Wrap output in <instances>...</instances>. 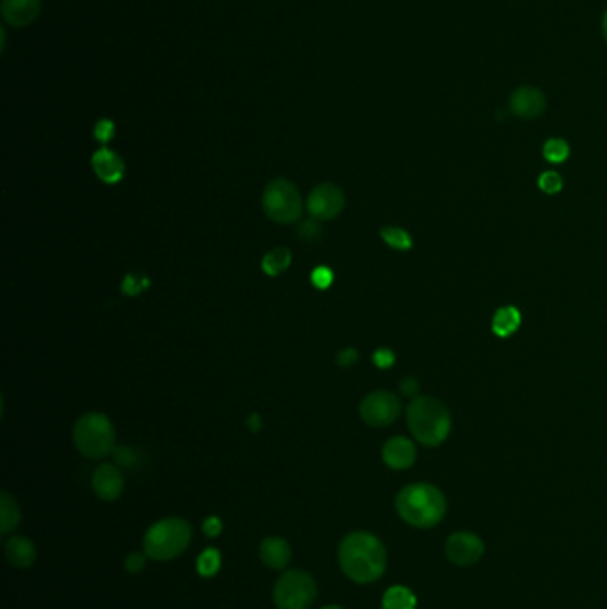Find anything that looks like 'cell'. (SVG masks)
Wrapping results in <instances>:
<instances>
[{"instance_id": "cell-6", "label": "cell", "mask_w": 607, "mask_h": 609, "mask_svg": "<svg viewBox=\"0 0 607 609\" xmlns=\"http://www.w3.org/2000/svg\"><path fill=\"white\" fill-rule=\"evenodd\" d=\"M262 207L266 214L276 223H294L301 218L303 202L296 186L285 179H276L268 184Z\"/></svg>"}, {"instance_id": "cell-34", "label": "cell", "mask_w": 607, "mask_h": 609, "mask_svg": "<svg viewBox=\"0 0 607 609\" xmlns=\"http://www.w3.org/2000/svg\"><path fill=\"white\" fill-rule=\"evenodd\" d=\"M356 360H358V353H356L353 348H347V349H344V351L339 353V364H340L342 367H349V365H353Z\"/></svg>"}, {"instance_id": "cell-37", "label": "cell", "mask_w": 607, "mask_h": 609, "mask_svg": "<svg viewBox=\"0 0 607 609\" xmlns=\"http://www.w3.org/2000/svg\"><path fill=\"white\" fill-rule=\"evenodd\" d=\"M602 33H603V38L607 42V10L603 13V19H602Z\"/></svg>"}, {"instance_id": "cell-23", "label": "cell", "mask_w": 607, "mask_h": 609, "mask_svg": "<svg viewBox=\"0 0 607 609\" xmlns=\"http://www.w3.org/2000/svg\"><path fill=\"white\" fill-rule=\"evenodd\" d=\"M220 568H221V554H220V550L214 549V547L205 549L200 554L198 561H196L198 573L204 575V577H212V575H216L220 572Z\"/></svg>"}, {"instance_id": "cell-38", "label": "cell", "mask_w": 607, "mask_h": 609, "mask_svg": "<svg viewBox=\"0 0 607 609\" xmlns=\"http://www.w3.org/2000/svg\"><path fill=\"white\" fill-rule=\"evenodd\" d=\"M323 609H342L340 605H326V607H323Z\"/></svg>"}, {"instance_id": "cell-3", "label": "cell", "mask_w": 607, "mask_h": 609, "mask_svg": "<svg viewBox=\"0 0 607 609\" xmlns=\"http://www.w3.org/2000/svg\"><path fill=\"white\" fill-rule=\"evenodd\" d=\"M406 422L413 437L427 447L440 445L451 433L447 406L431 396H419L408 405Z\"/></svg>"}, {"instance_id": "cell-11", "label": "cell", "mask_w": 607, "mask_h": 609, "mask_svg": "<svg viewBox=\"0 0 607 609\" xmlns=\"http://www.w3.org/2000/svg\"><path fill=\"white\" fill-rule=\"evenodd\" d=\"M547 99L534 86L516 88L509 97V111L523 120H534L545 113Z\"/></svg>"}, {"instance_id": "cell-20", "label": "cell", "mask_w": 607, "mask_h": 609, "mask_svg": "<svg viewBox=\"0 0 607 609\" xmlns=\"http://www.w3.org/2000/svg\"><path fill=\"white\" fill-rule=\"evenodd\" d=\"M417 598L404 586H392L383 595V609H415Z\"/></svg>"}, {"instance_id": "cell-36", "label": "cell", "mask_w": 607, "mask_h": 609, "mask_svg": "<svg viewBox=\"0 0 607 609\" xmlns=\"http://www.w3.org/2000/svg\"><path fill=\"white\" fill-rule=\"evenodd\" d=\"M248 424H250V428H252L253 431H259V429H260V417H259V415H252L250 421H248Z\"/></svg>"}, {"instance_id": "cell-19", "label": "cell", "mask_w": 607, "mask_h": 609, "mask_svg": "<svg viewBox=\"0 0 607 609\" xmlns=\"http://www.w3.org/2000/svg\"><path fill=\"white\" fill-rule=\"evenodd\" d=\"M19 522H20V508L17 501L8 492H3V495H0V533L8 534L15 531Z\"/></svg>"}, {"instance_id": "cell-24", "label": "cell", "mask_w": 607, "mask_h": 609, "mask_svg": "<svg viewBox=\"0 0 607 609\" xmlns=\"http://www.w3.org/2000/svg\"><path fill=\"white\" fill-rule=\"evenodd\" d=\"M570 156V147L564 140H559V138H552V140H547L545 145H543V157L548 161V163H554V164H561L568 159Z\"/></svg>"}, {"instance_id": "cell-15", "label": "cell", "mask_w": 607, "mask_h": 609, "mask_svg": "<svg viewBox=\"0 0 607 609\" xmlns=\"http://www.w3.org/2000/svg\"><path fill=\"white\" fill-rule=\"evenodd\" d=\"M40 8V0H4L3 15L8 24L15 28H26L38 17Z\"/></svg>"}, {"instance_id": "cell-33", "label": "cell", "mask_w": 607, "mask_h": 609, "mask_svg": "<svg viewBox=\"0 0 607 609\" xmlns=\"http://www.w3.org/2000/svg\"><path fill=\"white\" fill-rule=\"evenodd\" d=\"M221 529H223V522H221L218 517H209V518L204 522V533H205V536H209V538L220 536Z\"/></svg>"}, {"instance_id": "cell-30", "label": "cell", "mask_w": 607, "mask_h": 609, "mask_svg": "<svg viewBox=\"0 0 607 609\" xmlns=\"http://www.w3.org/2000/svg\"><path fill=\"white\" fill-rule=\"evenodd\" d=\"M319 234H321V228H319V225L314 220L303 221L300 225V237L305 239V241H314V239L319 237Z\"/></svg>"}, {"instance_id": "cell-22", "label": "cell", "mask_w": 607, "mask_h": 609, "mask_svg": "<svg viewBox=\"0 0 607 609\" xmlns=\"http://www.w3.org/2000/svg\"><path fill=\"white\" fill-rule=\"evenodd\" d=\"M381 239L394 250H401V252H408L413 246V239L411 236L399 227H387L381 230Z\"/></svg>"}, {"instance_id": "cell-13", "label": "cell", "mask_w": 607, "mask_h": 609, "mask_svg": "<svg viewBox=\"0 0 607 609\" xmlns=\"http://www.w3.org/2000/svg\"><path fill=\"white\" fill-rule=\"evenodd\" d=\"M383 461L395 470H404L410 469L415 463L417 458V449L411 440L404 437H394L385 442L383 451H381Z\"/></svg>"}, {"instance_id": "cell-27", "label": "cell", "mask_w": 607, "mask_h": 609, "mask_svg": "<svg viewBox=\"0 0 607 609\" xmlns=\"http://www.w3.org/2000/svg\"><path fill=\"white\" fill-rule=\"evenodd\" d=\"M331 282H333V273H331V269L321 266V268H317V269L312 271V284H314L317 289H321V291H323V289H328V287L331 285Z\"/></svg>"}, {"instance_id": "cell-16", "label": "cell", "mask_w": 607, "mask_h": 609, "mask_svg": "<svg viewBox=\"0 0 607 609\" xmlns=\"http://www.w3.org/2000/svg\"><path fill=\"white\" fill-rule=\"evenodd\" d=\"M291 557H292L291 545L287 543V540L280 536H269L260 543V559L269 568L282 570L289 565Z\"/></svg>"}, {"instance_id": "cell-25", "label": "cell", "mask_w": 607, "mask_h": 609, "mask_svg": "<svg viewBox=\"0 0 607 609\" xmlns=\"http://www.w3.org/2000/svg\"><path fill=\"white\" fill-rule=\"evenodd\" d=\"M538 186L547 195H557L563 189V179L557 172H543L539 175Z\"/></svg>"}, {"instance_id": "cell-35", "label": "cell", "mask_w": 607, "mask_h": 609, "mask_svg": "<svg viewBox=\"0 0 607 609\" xmlns=\"http://www.w3.org/2000/svg\"><path fill=\"white\" fill-rule=\"evenodd\" d=\"M419 381L415 380V378H411V376H408V378H404L403 381H401V390H403V394H406V396H417V392H419Z\"/></svg>"}, {"instance_id": "cell-18", "label": "cell", "mask_w": 607, "mask_h": 609, "mask_svg": "<svg viewBox=\"0 0 607 609\" xmlns=\"http://www.w3.org/2000/svg\"><path fill=\"white\" fill-rule=\"evenodd\" d=\"M522 323V314L515 307H502L495 312L491 321V330L497 337L513 335Z\"/></svg>"}, {"instance_id": "cell-8", "label": "cell", "mask_w": 607, "mask_h": 609, "mask_svg": "<svg viewBox=\"0 0 607 609\" xmlns=\"http://www.w3.org/2000/svg\"><path fill=\"white\" fill-rule=\"evenodd\" d=\"M360 415L365 424L374 428H385L395 422L401 415V401L392 392L376 390L362 401Z\"/></svg>"}, {"instance_id": "cell-10", "label": "cell", "mask_w": 607, "mask_h": 609, "mask_svg": "<svg viewBox=\"0 0 607 609\" xmlns=\"http://www.w3.org/2000/svg\"><path fill=\"white\" fill-rule=\"evenodd\" d=\"M307 205L315 220H333L344 209V193L333 184H321L312 189Z\"/></svg>"}, {"instance_id": "cell-9", "label": "cell", "mask_w": 607, "mask_h": 609, "mask_svg": "<svg viewBox=\"0 0 607 609\" xmlns=\"http://www.w3.org/2000/svg\"><path fill=\"white\" fill-rule=\"evenodd\" d=\"M484 554L483 540L474 533H454L447 538L445 556L458 566H470L477 563Z\"/></svg>"}, {"instance_id": "cell-7", "label": "cell", "mask_w": 607, "mask_h": 609, "mask_svg": "<svg viewBox=\"0 0 607 609\" xmlns=\"http://www.w3.org/2000/svg\"><path fill=\"white\" fill-rule=\"evenodd\" d=\"M273 597L278 609H310L317 597L315 581L308 572L289 570L278 579Z\"/></svg>"}, {"instance_id": "cell-4", "label": "cell", "mask_w": 607, "mask_h": 609, "mask_svg": "<svg viewBox=\"0 0 607 609\" xmlns=\"http://www.w3.org/2000/svg\"><path fill=\"white\" fill-rule=\"evenodd\" d=\"M191 536V525L184 518H163L147 531L143 540L145 554L156 561L173 559L188 549Z\"/></svg>"}, {"instance_id": "cell-21", "label": "cell", "mask_w": 607, "mask_h": 609, "mask_svg": "<svg viewBox=\"0 0 607 609\" xmlns=\"http://www.w3.org/2000/svg\"><path fill=\"white\" fill-rule=\"evenodd\" d=\"M291 260H292V255L287 248H275L264 257L262 269L269 276H278L291 266Z\"/></svg>"}, {"instance_id": "cell-1", "label": "cell", "mask_w": 607, "mask_h": 609, "mask_svg": "<svg viewBox=\"0 0 607 609\" xmlns=\"http://www.w3.org/2000/svg\"><path fill=\"white\" fill-rule=\"evenodd\" d=\"M339 565L351 581L374 582L387 570L385 545L367 531L349 533L339 545Z\"/></svg>"}, {"instance_id": "cell-32", "label": "cell", "mask_w": 607, "mask_h": 609, "mask_svg": "<svg viewBox=\"0 0 607 609\" xmlns=\"http://www.w3.org/2000/svg\"><path fill=\"white\" fill-rule=\"evenodd\" d=\"M145 563H147V557L145 554L141 552H132L125 557V568L131 572V573H138L145 568Z\"/></svg>"}, {"instance_id": "cell-26", "label": "cell", "mask_w": 607, "mask_h": 609, "mask_svg": "<svg viewBox=\"0 0 607 609\" xmlns=\"http://www.w3.org/2000/svg\"><path fill=\"white\" fill-rule=\"evenodd\" d=\"M148 285H150V280H148V276H145V275H127V276H125V280H124V285H122V289H124V292H125V294H129V296H136V294H140V292L147 291V289H148Z\"/></svg>"}, {"instance_id": "cell-12", "label": "cell", "mask_w": 607, "mask_h": 609, "mask_svg": "<svg viewBox=\"0 0 607 609\" xmlns=\"http://www.w3.org/2000/svg\"><path fill=\"white\" fill-rule=\"evenodd\" d=\"M125 488L124 474L118 467L104 463L93 474V490L104 501H116Z\"/></svg>"}, {"instance_id": "cell-5", "label": "cell", "mask_w": 607, "mask_h": 609, "mask_svg": "<svg viewBox=\"0 0 607 609\" xmlns=\"http://www.w3.org/2000/svg\"><path fill=\"white\" fill-rule=\"evenodd\" d=\"M115 426L104 413H86L74 428V444L81 454L100 460L115 453Z\"/></svg>"}, {"instance_id": "cell-31", "label": "cell", "mask_w": 607, "mask_h": 609, "mask_svg": "<svg viewBox=\"0 0 607 609\" xmlns=\"http://www.w3.org/2000/svg\"><path fill=\"white\" fill-rule=\"evenodd\" d=\"M115 456H116L118 463H122L125 467H134L138 461V453L132 447H120L115 451Z\"/></svg>"}, {"instance_id": "cell-2", "label": "cell", "mask_w": 607, "mask_h": 609, "mask_svg": "<svg viewBox=\"0 0 607 609\" xmlns=\"http://www.w3.org/2000/svg\"><path fill=\"white\" fill-rule=\"evenodd\" d=\"M395 508L406 524L427 529L442 522L447 511V501L436 486L429 483H413L397 493Z\"/></svg>"}, {"instance_id": "cell-14", "label": "cell", "mask_w": 607, "mask_h": 609, "mask_svg": "<svg viewBox=\"0 0 607 609\" xmlns=\"http://www.w3.org/2000/svg\"><path fill=\"white\" fill-rule=\"evenodd\" d=\"M93 170L106 184H116L125 173V164L118 154L109 148H100L92 159Z\"/></svg>"}, {"instance_id": "cell-17", "label": "cell", "mask_w": 607, "mask_h": 609, "mask_svg": "<svg viewBox=\"0 0 607 609\" xmlns=\"http://www.w3.org/2000/svg\"><path fill=\"white\" fill-rule=\"evenodd\" d=\"M6 557L17 568H29L36 559V547L26 536H13L6 545Z\"/></svg>"}, {"instance_id": "cell-28", "label": "cell", "mask_w": 607, "mask_h": 609, "mask_svg": "<svg viewBox=\"0 0 607 609\" xmlns=\"http://www.w3.org/2000/svg\"><path fill=\"white\" fill-rule=\"evenodd\" d=\"M372 360H374V364H376L379 369H388V367L394 365L395 355H394L388 348H379V349L372 355Z\"/></svg>"}, {"instance_id": "cell-29", "label": "cell", "mask_w": 607, "mask_h": 609, "mask_svg": "<svg viewBox=\"0 0 607 609\" xmlns=\"http://www.w3.org/2000/svg\"><path fill=\"white\" fill-rule=\"evenodd\" d=\"M115 136V124L109 122V120H102L97 124L95 127V138L102 143H108L111 141V138Z\"/></svg>"}]
</instances>
